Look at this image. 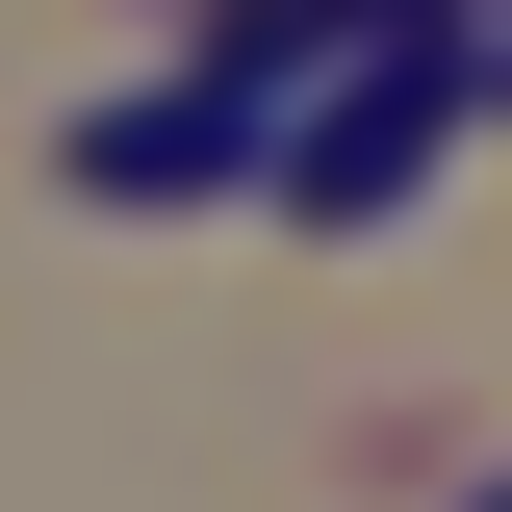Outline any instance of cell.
<instances>
[{"label": "cell", "mask_w": 512, "mask_h": 512, "mask_svg": "<svg viewBox=\"0 0 512 512\" xmlns=\"http://www.w3.org/2000/svg\"><path fill=\"white\" fill-rule=\"evenodd\" d=\"M359 26H461V0H359Z\"/></svg>", "instance_id": "2"}, {"label": "cell", "mask_w": 512, "mask_h": 512, "mask_svg": "<svg viewBox=\"0 0 512 512\" xmlns=\"http://www.w3.org/2000/svg\"><path fill=\"white\" fill-rule=\"evenodd\" d=\"M461 128H487V26H359V77H308L282 231H384V205H436Z\"/></svg>", "instance_id": "1"}, {"label": "cell", "mask_w": 512, "mask_h": 512, "mask_svg": "<svg viewBox=\"0 0 512 512\" xmlns=\"http://www.w3.org/2000/svg\"><path fill=\"white\" fill-rule=\"evenodd\" d=\"M487 512H512V487H487Z\"/></svg>", "instance_id": "3"}]
</instances>
